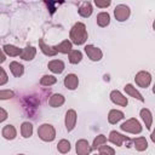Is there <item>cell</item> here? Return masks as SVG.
<instances>
[{
	"instance_id": "cell-32",
	"label": "cell",
	"mask_w": 155,
	"mask_h": 155,
	"mask_svg": "<svg viewBox=\"0 0 155 155\" xmlns=\"http://www.w3.org/2000/svg\"><path fill=\"white\" fill-rule=\"evenodd\" d=\"M15 97V91L6 88V90H0V101H7Z\"/></svg>"
},
{
	"instance_id": "cell-20",
	"label": "cell",
	"mask_w": 155,
	"mask_h": 155,
	"mask_svg": "<svg viewBox=\"0 0 155 155\" xmlns=\"http://www.w3.org/2000/svg\"><path fill=\"white\" fill-rule=\"evenodd\" d=\"M8 68H10L11 74H12L15 78H19V76H22V75L24 74V67H23V64L19 63V62H17V61H12V62L10 63Z\"/></svg>"
},
{
	"instance_id": "cell-15",
	"label": "cell",
	"mask_w": 155,
	"mask_h": 155,
	"mask_svg": "<svg viewBox=\"0 0 155 155\" xmlns=\"http://www.w3.org/2000/svg\"><path fill=\"white\" fill-rule=\"evenodd\" d=\"M124 90H125V92H126V94L127 96H130V97H132V98H134V99H138L139 102H144V97L142 96V93L132 85V84H126L125 85V87H124Z\"/></svg>"
},
{
	"instance_id": "cell-13",
	"label": "cell",
	"mask_w": 155,
	"mask_h": 155,
	"mask_svg": "<svg viewBox=\"0 0 155 155\" xmlns=\"http://www.w3.org/2000/svg\"><path fill=\"white\" fill-rule=\"evenodd\" d=\"M139 116L142 117L143 122L145 124L147 130L151 131V126H153V113L150 111V109L148 108H142L139 110Z\"/></svg>"
},
{
	"instance_id": "cell-22",
	"label": "cell",
	"mask_w": 155,
	"mask_h": 155,
	"mask_svg": "<svg viewBox=\"0 0 155 155\" xmlns=\"http://www.w3.org/2000/svg\"><path fill=\"white\" fill-rule=\"evenodd\" d=\"M53 47H54V50H56L57 52H59V53H64V54H68V53L73 50V44L70 42V40H69V39H65V40H63L62 42H59L58 45H54Z\"/></svg>"
},
{
	"instance_id": "cell-37",
	"label": "cell",
	"mask_w": 155,
	"mask_h": 155,
	"mask_svg": "<svg viewBox=\"0 0 155 155\" xmlns=\"http://www.w3.org/2000/svg\"><path fill=\"white\" fill-rule=\"evenodd\" d=\"M17 155H25V154H17Z\"/></svg>"
},
{
	"instance_id": "cell-10",
	"label": "cell",
	"mask_w": 155,
	"mask_h": 155,
	"mask_svg": "<svg viewBox=\"0 0 155 155\" xmlns=\"http://www.w3.org/2000/svg\"><path fill=\"white\" fill-rule=\"evenodd\" d=\"M108 140L110 143H113L114 145H116V147H122L124 142H130L131 139L127 136H124V134H121L117 131H110L109 137H108Z\"/></svg>"
},
{
	"instance_id": "cell-11",
	"label": "cell",
	"mask_w": 155,
	"mask_h": 155,
	"mask_svg": "<svg viewBox=\"0 0 155 155\" xmlns=\"http://www.w3.org/2000/svg\"><path fill=\"white\" fill-rule=\"evenodd\" d=\"M63 84H64V86H65L68 90L74 91V90H76V88L79 87V78H78V75L74 74V73L67 74L65 78H64V80H63Z\"/></svg>"
},
{
	"instance_id": "cell-23",
	"label": "cell",
	"mask_w": 155,
	"mask_h": 155,
	"mask_svg": "<svg viewBox=\"0 0 155 155\" xmlns=\"http://www.w3.org/2000/svg\"><path fill=\"white\" fill-rule=\"evenodd\" d=\"M96 22H97V25L101 27V28H105L110 24V15L105 11H102L97 15L96 17Z\"/></svg>"
},
{
	"instance_id": "cell-16",
	"label": "cell",
	"mask_w": 155,
	"mask_h": 155,
	"mask_svg": "<svg viewBox=\"0 0 155 155\" xmlns=\"http://www.w3.org/2000/svg\"><path fill=\"white\" fill-rule=\"evenodd\" d=\"M125 117L124 111L119 110V109H111L108 113V122L110 125H116L119 121H121Z\"/></svg>"
},
{
	"instance_id": "cell-26",
	"label": "cell",
	"mask_w": 155,
	"mask_h": 155,
	"mask_svg": "<svg viewBox=\"0 0 155 155\" xmlns=\"http://www.w3.org/2000/svg\"><path fill=\"white\" fill-rule=\"evenodd\" d=\"M133 143V148L137 150V151H145L148 149V140L145 137H137L132 140Z\"/></svg>"
},
{
	"instance_id": "cell-5",
	"label": "cell",
	"mask_w": 155,
	"mask_h": 155,
	"mask_svg": "<svg viewBox=\"0 0 155 155\" xmlns=\"http://www.w3.org/2000/svg\"><path fill=\"white\" fill-rule=\"evenodd\" d=\"M114 16H115V19L117 22H125L131 16V8L125 4L116 5L114 8Z\"/></svg>"
},
{
	"instance_id": "cell-1",
	"label": "cell",
	"mask_w": 155,
	"mask_h": 155,
	"mask_svg": "<svg viewBox=\"0 0 155 155\" xmlns=\"http://www.w3.org/2000/svg\"><path fill=\"white\" fill-rule=\"evenodd\" d=\"M87 38H88V34H87V29H86L85 23H82V22L74 23V25L70 28V31H69L70 42L80 46L87 41Z\"/></svg>"
},
{
	"instance_id": "cell-9",
	"label": "cell",
	"mask_w": 155,
	"mask_h": 155,
	"mask_svg": "<svg viewBox=\"0 0 155 155\" xmlns=\"http://www.w3.org/2000/svg\"><path fill=\"white\" fill-rule=\"evenodd\" d=\"M110 97V101L115 104V105H119V107H127L128 104V99L126 96H124L119 90H113L109 94Z\"/></svg>"
},
{
	"instance_id": "cell-36",
	"label": "cell",
	"mask_w": 155,
	"mask_h": 155,
	"mask_svg": "<svg viewBox=\"0 0 155 155\" xmlns=\"http://www.w3.org/2000/svg\"><path fill=\"white\" fill-rule=\"evenodd\" d=\"M5 61H6V54L4 53L2 48H0V64H2Z\"/></svg>"
},
{
	"instance_id": "cell-33",
	"label": "cell",
	"mask_w": 155,
	"mask_h": 155,
	"mask_svg": "<svg viewBox=\"0 0 155 155\" xmlns=\"http://www.w3.org/2000/svg\"><path fill=\"white\" fill-rule=\"evenodd\" d=\"M7 81H8V75H7V73L5 71V69L0 67V86L6 85Z\"/></svg>"
},
{
	"instance_id": "cell-14",
	"label": "cell",
	"mask_w": 155,
	"mask_h": 155,
	"mask_svg": "<svg viewBox=\"0 0 155 155\" xmlns=\"http://www.w3.org/2000/svg\"><path fill=\"white\" fill-rule=\"evenodd\" d=\"M1 136L6 139V140H13L16 137H17V130L13 125L8 124V125H5L1 130Z\"/></svg>"
},
{
	"instance_id": "cell-21",
	"label": "cell",
	"mask_w": 155,
	"mask_h": 155,
	"mask_svg": "<svg viewBox=\"0 0 155 155\" xmlns=\"http://www.w3.org/2000/svg\"><path fill=\"white\" fill-rule=\"evenodd\" d=\"M64 102H65V97L63 94H61V93H53L50 97V99H48V105L51 108H59V107H62L64 104Z\"/></svg>"
},
{
	"instance_id": "cell-38",
	"label": "cell",
	"mask_w": 155,
	"mask_h": 155,
	"mask_svg": "<svg viewBox=\"0 0 155 155\" xmlns=\"http://www.w3.org/2000/svg\"><path fill=\"white\" fill-rule=\"evenodd\" d=\"M93 155H99V154H93Z\"/></svg>"
},
{
	"instance_id": "cell-31",
	"label": "cell",
	"mask_w": 155,
	"mask_h": 155,
	"mask_svg": "<svg viewBox=\"0 0 155 155\" xmlns=\"http://www.w3.org/2000/svg\"><path fill=\"white\" fill-rule=\"evenodd\" d=\"M97 150H98V154L99 155H115L114 148H111L110 145H107V144L101 145Z\"/></svg>"
},
{
	"instance_id": "cell-12",
	"label": "cell",
	"mask_w": 155,
	"mask_h": 155,
	"mask_svg": "<svg viewBox=\"0 0 155 155\" xmlns=\"http://www.w3.org/2000/svg\"><path fill=\"white\" fill-rule=\"evenodd\" d=\"M47 68L53 73V74H62L65 69V64L62 59H51L47 63Z\"/></svg>"
},
{
	"instance_id": "cell-3",
	"label": "cell",
	"mask_w": 155,
	"mask_h": 155,
	"mask_svg": "<svg viewBox=\"0 0 155 155\" xmlns=\"http://www.w3.org/2000/svg\"><path fill=\"white\" fill-rule=\"evenodd\" d=\"M38 136L42 142H52L56 138V128L51 124H41L38 128Z\"/></svg>"
},
{
	"instance_id": "cell-17",
	"label": "cell",
	"mask_w": 155,
	"mask_h": 155,
	"mask_svg": "<svg viewBox=\"0 0 155 155\" xmlns=\"http://www.w3.org/2000/svg\"><path fill=\"white\" fill-rule=\"evenodd\" d=\"M93 12V7L92 4L90 1H84L80 4L79 8H78V13L82 17V18H88Z\"/></svg>"
},
{
	"instance_id": "cell-28",
	"label": "cell",
	"mask_w": 155,
	"mask_h": 155,
	"mask_svg": "<svg viewBox=\"0 0 155 155\" xmlns=\"http://www.w3.org/2000/svg\"><path fill=\"white\" fill-rule=\"evenodd\" d=\"M57 82V78L54 75H42V78L40 79V85L41 86H45V87H50L52 85H54Z\"/></svg>"
},
{
	"instance_id": "cell-30",
	"label": "cell",
	"mask_w": 155,
	"mask_h": 155,
	"mask_svg": "<svg viewBox=\"0 0 155 155\" xmlns=\"http://www.w3.org/2000/svg\"><path fill=\"white\" fill-rule=\"evenodd\" d=\"M103 144H107V137L104 134H98L94 139H93V143H92V149H98L101 145Z\"/></svg>"
},
{
	"instance_id": "cell-18",
	"label": "cell",
	"mask_w": 155,
	"mask_h": 155,
	"mask_svg": "<svg viewBox=\"0 0 155 155\" xmlns=\"http://www.w3.org/2000/svg\"><path fill=\"white\" fill-rule=\"evenodd\" d=\"M39 48H40V51H41L45 56H47V57H54V56L58 53V52L54 50L53 46H50V45L45 44V41H44L42 39H39Z\"/></svg>"
},
{
	"instance_id": "cell-35",
	"label": "cell",
	"mask_w": 155,
	"mask_h": 155,
	"mask_svg": "<svg viewBox=\"0 0 155 155\" xmlns=\"http://www.w3.org/2000/svg\"><path fill=\"white\" fill-rule=\"evenodd\" d=\"M7 117H8V113H7L4 108H1V107H0V124H1V122H4Z\"/></svg>"
},
{
	"instance_id": "cell-2",
	"label": "cell",
	"mask_w": 155,
	"mask_h": 155,
	"mask_svg": "<svg viewBox=\"0 0 155 155\" xmlns=\"http://www.w3.org/2000/svg\"><path fill=\"white\" fill-rule=\"evenodd\" d=\"M120 130L126 132V133L139 134L143 131V126L136 117H130V119H127L126 121H124L120 125Z\"/></svg>"
},
{
	"instance_id": "cell-34",
	"label": "cell",
	"mask_w": 155,
	"mask_h": 155,
	"mask_svg": "<svg viewBox=\"0 0 155 155\" xmlns=\"http://www.w3.org/2000/svg\"><path fill=\"white\" fill-rule=\"evenodd\" d=\"M110 4H111V1H110V0H104V1L94 0V5H96L97 7H99V8H107V7H109V6H110Z\"/></svg>"
},
{
	"instance_id": "cell-27",
	"label": "cell",
	"mask_w": 155,
	"mask_h": 155,
	"mask_svg": "<svg viewBox=\"0 0 155 155\" xmlns=\"http://www.w3.org/2000/svg\"><path fill=\"white\" fill-rule=\"evenodd\" d=\"M68 59L71 64H79L82 61V52L80 50H71L68 53Z\"/></svg>"
},
{
	"instance_id": "cell-29",
	"label": "cell",
	"mask_w": 155,
	"mask_h": 155,
	"mask_svg": "<svg viewBox=\"0 0 155 155\" xmlns=\"http://www.w3.org/2000/svg\"><path fill=\"white\" fill-rule=\"evenodd\" d=\"M70 149H71V145L68 139H61L57 144V150L61 154H68L70 151Z\"/></svg>"
},
{
	"instance_id": "cell-25",
	"label": "cell",
	"mask_w": 155,
	"mask_h": 155,
	"mask_svg": "<svg viewBox=\"0 0 155 155\" xmlns=\"http://www.w3.org/2000/svg\"><path fill=\"white\" fill-rule=\"evenodd\" d=\"M33 132H34V126H33L31 122H29V121L22 122V125H21V136L23 138H25V139L30 138L33 136Z\"/></svg>"
},
{
	"instance_id": "cell-7",
	"label": "cell",
	"mask_w": 155,
	"mask_h": 155,
	"mask_svg": "<svg viewBox=\"0 0 155 155\" xmlns=\"http://www.w3.org/2000/svg\"><path fill=\"white\" fill-rule=\"evenodd\" d=\"M76 121H78V114L74 109H68L64 116V125H65V130L68 132H71L75 126H76Z\"/></svg>"
},
{
	"instance_id": "cell-8",
	"label": "cell",
	"mask_w": 155,
	"mask_h": 155,
	"mask_svg": "<svg viewBox=\"0 0 155 155\" xmlns=\"http://www.w3.org/2000/svg\"><path fill=\"white\" fill-rule=\"evenodd\" d=\"M92 147L91 144L88 143L87 139H78L76 143H75V151H76V155H91V151H92Z\"/></svg>"
},
{
	"instance_id": "cell-4",
	"label": "cell",
	"mask_w": 155,
	"mask_h": 155,
	"mask_svg": "<svg viewBox=\"0 0 155 155\" xmlns=\"http://www.w3.org/2000/svg\"><path fill=\"white\" fill-rule=\"evenodd\" d=\"M151 74L147 70H140L138 71L136 75H134V81H136V85L138 87H142V88H148L151 84Z\"/></svg>"
},
{
	"instance_id": "cell-19",
	"label": "cell",
	"mask_w": 155,
	"mask_h": 155,
	"mask_svg": "<svg viewBox=\"0 0 155 155\" xmlns=\"http://www.w3.org/2000/svg\"><path fill=\"white\" fill-rule=\"evenodd\" d=\"M35 56H36V48L34 47V46H25L24 48H22V53H21V58L23 59V61H33L34 58H35Z\"/></svg>"
},
{
	"instance_id": "cell-24",
	"label": "cell",
	"mask_w": 155,
	"mask_h": 155,
	"mask_svg": "<svg viewBox=\"0 0 155 155\" xmlns=\"http://www.w3.org/2000/svg\"><path fill=\"white\" fill-rule=\"evenodd\" d=\"M2 51L6 56H10V57H17V56H21L22 53V48L15 46V45H11V44H6L2 46Z\"/></svg>"
},
{
	"instance_id": "cell-6",
	"label": "cell",
	"mask_w": 155,
	"mask_h": 155,
	"mask_svg": "<svg viewBox=\"0 0 155 155\" xmlns=\"http://www.w3.org/2000/svg\"><path fill=\"white\" fill-rule=\"evenodd\" d=\"M84 48H85V53L92 62H99L103 58V52L99 47H97L92 44H88V45H85Z\"/></svg>"
}]
</instances>
